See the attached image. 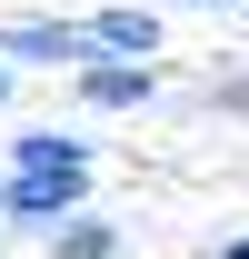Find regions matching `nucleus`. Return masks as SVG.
Wrapping results in <instances>:
<instances>
[{
	"label": "nucleus",
	"instance_id": "6e6552de",
	"mask_svg": "<svg viewBox=\"0 0 249 259\" xmlns=\"http://www.w3.org/2000/svg\"><path fill=\"white\" fill-rule=\"evenodd\" d=\"M0 110H10V50H0Z\"/></svg>",
	"mask_w": 249,
	"mask_h": 259
},
{
	"label": "nucleus",
	"instance_id": "7ed1b4c3",
	"mask_svg": "<svg viewBox=\"0 0 249 259\" xmlns=\"http://www.w3.org/2000/svg\"><path fill=\"white\" fill-rule=\"evenodd\" d=\"M0 50L30 60V70H80V60H90V20H10Z\"/></svg>",
	"mask_w": 249,
	"mask_h": 259
},
{
	"label": "nucleus",
	"instance_id": "f257e3e1",
	"mask_svg": "<svg viewBox=\"0 0 249 259\" xmlns=\"http://www.w3.org/2000/svg\"><path fill=\"white\" fill-rule=\"evenodd\" d=\"M70 209H90V160H60V169H0V229H60Z\"/></svg>",
	"mask_w": 249,
	"mask_h": 259
},
{
	"label": "nucleus",
	"instance_id": "39448f33",
	"mask_svg": "<svg viewBox=\"0 0 249 259\" xmlns=\"http://www.w3.org/2000/svg\"><path fill=\"white\" fill-rule=\"evenodd\" d=\"M50 259H120V229L90 220V209H70V220L50 229Z\"/></svg>",
	"mask_w": 249,
	"mask_h": 259
},
{
	"label": "nucleus",
	"instance_id": "f03ea898",
	"mask_svg": "<svg viewBox=\"0 0 249 259\" xmlns=\"http://www.w3.org/2000/svg\"><path fill=\"white\" fill-rule=\"evenodd\" d=\"M70 80H80V100H90V110H150V100H159V70L130 60V50H90Z\"/></svg>",
	"mask_w": 249,
	"mask_h": 259
},
{
	"label": "nucleus",
	"instance_id": "423d86ee",
	"mask_svg": "<svg viewBox=\"0 0 249 259\" xmlns=\"http://www.w3.org/2000/svg\"><path fill=\"white\" fill-rule=\"evenodd\" d=\"M60 160H90V140H70V130H20L10 140V169H60Z\"/></svg>",
	"mask_w": 249,
	"mask_h": 259
},
{
	"label": "nucleus",
	"instance_id": "1a4fd4ad",
	"mask_svg": "<svg viewBox=\"0 0 249 259\" xmlns=\"http://www.w3.org/2000/svg\"><path fill=\"white\" fill-rule=\"evenodd\" d=\"M219 259H249V239H229V249H219Z\"/></svg>",
	"mask_w": 249,
	"mask_h": 259
},
{
	"label": "nucleus",
	"instance_id": "20e7f679",
	"mask_svg": "<svg viewBox=\"0 0 249 259\" xmlns=\"http://www.w3.org/2000/svg\"><path fill=\"white\" fill-rule=\"evenodd\" d=\"M90 50H130V60H150V50H159V10H140V0L100 10V20H90Z\"/></svg>",
	"mask_w": 249,
	"mask_h": 259
},
{
	"label": "nucleus",
	"instance_id": "0eeeda50",
	"mask_svg": "<svg viewBox=\"0 0 249 259\" xmlns=\"http://www.w3.org/2000/svg\"><path fill=\"white\" fill-rule=\"evenodd\" d=\"M219 110H239V120H249V80H219Z\"/></svg>",
	"mask_w": 249,
	"mask_h": 259
}]
</instances>
